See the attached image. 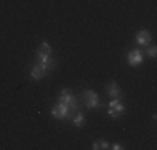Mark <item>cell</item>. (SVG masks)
<instances>
[{"label":"cell","mask_w":157,"mask_h":150,"mask_svg":"<svg viewBox=\"0 0 157 150\" xmlns=\"http://www.w3.org/2000/svg\"><path fill=\"white\" fill-rule=\"evenodd\" d=\"M50 114L59 120H65V118H72L77 114V99L74 97L70 88H62L60 95H59L57 103L52 107Z\"/></svg>","instance_id":"cell-1"},{"label":"cell","mask_w":157,"mask_h":150,"mask_svg":"<svg viewBox=\"0 0 157 150\" xmlns=\"http://www.w3.org/2000/svg\"><path fill=\"white\" fill-rule=\"evenodd\" d=\"M125 112V107L122 105V102L119 99H114V100H110V103H109V110H107V114L110 115L112 118H117V117H121L122 114Z\"/></svg>","instance_id":"cell-2"},{"label":"cell","mask_w":157,"mask_h":150,"mask_svg":"<svg viewBox=\"0 0 157 150\" xmlns=\"http://www.w3.org/2000/svg\"><path fill=\"white\" fill-rule=\"evenodd\" d=\"M84 103L87 108H97L100 103L99 95H97L94 90H85L84 92Z\"/></svg>","instance_id":"cell-3"},{"label":"cell","mask_w":157,"mask_h":150,"mask_svg":"<svg viewBox=\"0 0 157 150\" xmlns=\"http://www.w3.org/2000/svg\"><path fill=\"white\" fill-rule=\"evenodd\" d=\"M142 60H144V55H142V52L139 48H134V50H130L129 54H127V63H129L130 67L140 65Z\"/></svg>","instance_id":"cell-4"},{"label":"cell","mask_w":157,"mask_h":150,"mask_svg":"<svg viewBox=\"0 0 157 150\" xmlns=\"http://www.w3.org/2000/svg\"><path fill=\"white\" fill-rule=\"evenodd\" d=\"M47 73H48V69L45 65H42V63H35L32 67V72H30L33 80H42V78L47 77Z\"/></svg>","instance_id":"cell-5"},{"label":"cell","mask_w":157,"mask_h":150,"mask_svg":"<svg viewBox=\"0 0 157 150\" xmlns=\"http://www.w3.org/2000/svg\"><path fill=\"white\" fill-rule=\"evenodd\" d=\"M105 90H107V93H109L112 99H121V97H122V90H121V87H119V85L115 84L114 80L107 84Z\"/></svg>","instance_id":"cell-6"},{"label":"cell","mask_w":157,"mask_h":150,"mask_svg":"<svg viewBox=\"0 0 157 150\" xmlns=\"http://www.w3.org/2000/svg\"><path fill=\"white\" fill-rule=\"evenodd\" d=\"M136 42L139 45H145V47H147L149 42H151V33H149L147 30H139L137 35H136Z\"/></svg>","instance_id":"cell-7"},{"label":"cell","mask_w":157,"mask_h":150,"mask_svg":"<svg viewBox=\"0 0 157 150\" xmlns=\"http://www.w3.org/2000/svg\"><path fill=\"white\" fill-rule=\"evenodd\" d=\"M52 54V47L48 43H40L39 47H37V55H50Z\"/></svg>","instance_id":"cell-8"},{"label":"cell","mask_w":157,"mask_h":150,"mask_svg":"<svg viewBox=\"0 0 157 150\" xmlns=\"http://www.w3.org/2000/svg\"><path fill=\"white\" fill-rule=\"evenodd\" d=\"M72 123H74L75 127H84V125H85V117H84V114H75V115H74Z\"/></svg>","instance_id":"cell-9"},{"label":"cell","mask_w":157,"mask_h":150,"mask_svg":"<svg viewBox=\"0 0 157 150\" xmlns=\"http://www.w3.org/2000/svg\"><path fill=\"white\" fill-rule=\"evenodd\" d=\"M110 145H109V142H105V140H97L92 144V148L94 150H100V148H109Z\"/></svg>","instance_id":"cell-10"},{"label":"cell","mask_w":157,"mask_h":150,"mask_svg":"<svg viewBox=\"0 0 157 150\" xmlns=\"http://www.w3.org/2000/svg\"><path fill=\"white\" fill-rule=\"evenodd\" d=\"M147 55H149L151 58H155V55H157V48H155V47H149Z\"/></svg>","instance_id":"cell-11"},{"label":"cell","mask_w":157,"mask_h":150,"mask_svg":"<svg viewBox=\"0 0 157 150\" xmlns=\"http://www.w3.org/2000/svg\"><path fill=\"white\" fill-rule=\"evenodd\" d=\"M110 148H114V150H122L124 147H122V145H119V144H115V145H112Z\"/></svg>","instance_id":"cell-12"}]
</instances>
